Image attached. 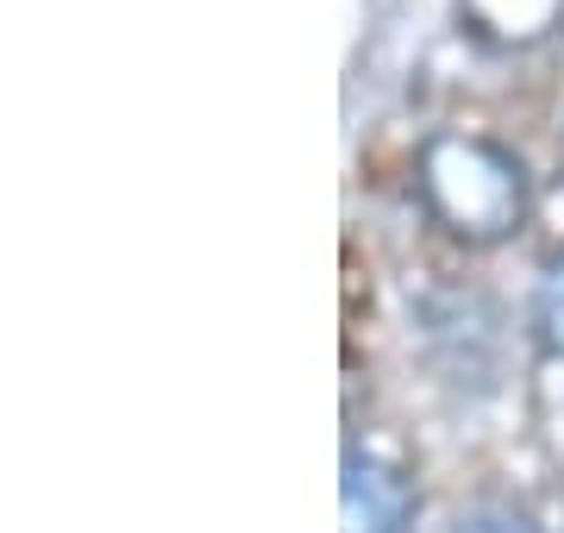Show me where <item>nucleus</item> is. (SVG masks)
Wrapping results in <instances>:
<instances>
[{"instance_id": "f257e3e1", "label": "nucleus", "mask_w": 564, "mask_h": 533, "mask_svg": "<svg viewBox=\"0 0 564 533\" xmlns=\"http://www.w3.org/2000/svg\"><path fill=\"white\" fill-rule=\"evenodd\" d=\"M345 533H402L408 527V483L395 471H383L377 458H358L345 465Z\"/></svg>"}, {"instance_id": "f03ea898", "label": "nucleus", "mask_w": 564, "mask_h": 533, "mask_svg": "<svg viewBox=\"0 0 564 533\" xmlns=\"http://www.w3.org/2000/svg\"><path fill=\"white\" fill-rule=\"evenodd\" d=\"M545 327H552V339H564V264L545 283Z\"/></svg>"}, {"instance_id": "7ed1b4c3", "label": "nucleus", "mask_w": 564, "mask_h": 533, "mask_svg": "<svg viewBox=\"0 0 564 533\" xmlns=\"http://www.w3.org/2000/svg\"><path fill=\"white\" fill-rule=\"evenodd\" d=\"M458 533H533V527L508 521V514H470V521H458Z\"/></svg>"}]
</instances>
